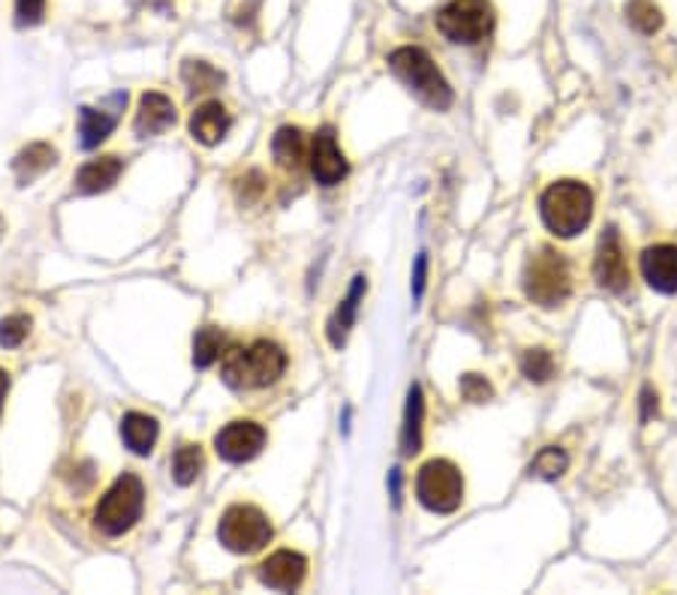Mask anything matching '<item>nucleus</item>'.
<instances>
[{
  "mask_svg": "<svg viewBox=\"0 0 677 595\" xmlns=\"http://www.w3.org/2000/svg\"><path fill=\"white\" fill-rule=\"evenodd\" d=\"M287 371V352L271 340H256L251 347H226L220 376L235 391H253L275 385Z\"/></svg>",
  "mask_w": 677,
  "mask_h": 595,
  "instance_id": "obj_1",
  "label": "nucleus"
},
{
  "mask_svg": "<svg viewBox=\"0 0 677 595\" xmlns=\"http://www.w3.org/2000/svg\"><path fill=\"white\" fill-rule=\"evenodd\" d=\"M540 211L557 238H576L593 217V193L581 181H557L542 193Z\"/></svg>",
  "mask_w": 677,
  "mask_h": 595,
  "instance_id": "obj_2",
  "label": "nucleus"
},
{
  "mask_svg": "<svg viewBox=\"0 0 677 595\" xmlns=\"http://www.w3.org/2000/svg\"><path fill=\"white\" fill-rule=\"evenodd\" d=\"M389 66L391 73L398 75L403 85L410 87L422 102H427L431 109H437V112L449 109L451 87L425 49H419V46H401V49H395L389 54Z\"/></svg>",
  "mask_w": 677,
  "mask_h": 595,
  "instance_id": "obj_3",
  "label": "nucleus"
},
{
  "mask_svg": "<svg viewBox=\"0 0 677 595\" xmlns=\"http://www.w3.org/2000/svg\"><path fill=\"white\" fill-rule=\"evenodd\" d=\"M524 295L545 311L560 307L572 295V268L564 253L554 247H540L524 268Z\"/></svg>",
  "mask_w": 677,
  "mask_h": 595,
  "instance_id": "obj_4",
  "label": "nucleus"
},
{
  "mask_svg": "<svg viewBox=\"0 0 677 595\" xmlns=\"http://www.w3.org/2000/svg\"><path fill=\"white\" fill-rule=\"evenodd\" d=\"M142 509H145V484H142L136 472H124V475L114 478L112 487L100 499L94 523H97V530L102 535L118 538V535L130 533L136 526Z\"/></svg>",
  "mask_w": 677,
  "mask_h": 595,
  "instance_id": "obj_5",
  "label": "nucleus"
},
{
  "mask_svg": "<svg viewBox=\"0 0 677 595\" xmlns=\"http://www.w3.org/2000/svg\"><path fill=\"white\" fill-rule=\"evenodd\" d=\"M415 496L434 514H451V511H458L461 502H464V478H461V470L451 460H427L425 466L419 470V478H415Z\"/></svg>",
  "mask_w": 677,
  "mask_h": 595,
  "instance_id": "obj_6",
  "label": "nucleus"
},
{
  "mask_svg": "<svg viewBox=\"0 0 677 595\" xmlns=\"http://www.w3.org/2000/svg\"><path fill=\"white\" fill-rule=\"evenodd\" d=\"M217 538L232 554H256L271 542V521L256 506H229L217 526Z\"/></svg>",
  "mask_w": 677,
  "mask_h": 595,
  "instance_id": "obj_7",
  "label": "nucleus"
},
{
  "mask_svg": "<svg viewBox=\"0 0 677 595\" xmlns=\"http://www.w3.org/2000/svg\"><path fill=\"white\" fill-rule=\"evenodd\" d=\"M437 31L461 46L482 42L494 31V7L488 0H451L437 13Z\"/></svg>",
  "mask_w": 677,
  "mask_h": 595,
  "instance_id": "obj_8",
  "label": "nucleus"
},
{
  "mask_svg": "<svg viewBox=\"0 0 677 595\" xmlns=\"http://www.w3.org/2000/svg\"><path fill=\"white\" fill-rule=\"evenodd\" d=\"M265 427L256 422H229L214 436L217 454L229 463H247L265 448Z\"/></svg>",
  "mask_w": 677,
  "mask_h": 595,
  "instance_id": "obj_9",
  "label": "nucleus"
},
{
  "mask_svg": "<svg viewBox=\"0 0 677 595\" xmlns=\"http://www.w3.org/2000/svg\"><path fill=\"white\" fill-rule=\"evenodd\" d=\"M350 172V162L343 157V150L338 148V136L331 126H323L314 136L311 145V174L316 178V184L335 186L340 184Z\"/></svg>",
  "mask_w": 677,
  "mask_h": 595,
  "instance_id": "obj_10",
  "label": "nucleus"
},
{
  "mask_svg": "<svg viewBox=\"0 0 677 595\" xmlns=\"http://www.w3.org/2000/svg\"><path fill=\"white\" fill-rule=\"evenodd\" d=\"M593 277L605 292H624L629 286V268L624 259V247H620V235L617 229H608L600 238L596 247V259H593Z\"/></svg>",
  "mask_w": 677,
  "mask_h": 595,
  "instance_id": "obj_11",
  "label": "nucleus"
},
{
  "mask_svg": "<svg viewBox=\"0 0 677 595\" xmlns=\"http://www.w3.org/2000/svg\"><path fill=\"white\" fill-rule=\"evenodd\" d=\"M304 578H307V559L295 550H277L259 566V581L271 590H280V593L299 590Z\"/></svg>",
  "mask_w": 677,
  "mask_h": 595,
  "instance_id": "obj_12",
  "label": "nucleus"
},
{
  "mask_svg": "<svg viewBox=\"0 0 677 595\" xmlns=\"http://www.w3.org/2000/svg\"><path fill=\"white\" fill-rule=\"evenodd\" d=\"M641 274L651 289L663 295L677 292V247L675 244H656L641 253Z\"/></svg>",
  "mask_w": 677,
  "mask_h": 595,
  "instance_id": "obj_13",
  "label": "nucleus"
},
{
  "mask_svg": "<svg viewBox=\"0 0 677 595\" xmlns=\"http://www.w3.org/2000/svg\"><path fill=\"white\" fill-rule=\"evenodd\" d=\"M176 102L166 97V94H157V90H148L138 99V112L136 121H133V130L136 136H160L169 126L176 124Z\"/></svg>",
  "mask_w": 677,
  "mask_h": 595,
  "instance_id": "obj_14",
  "label": "nucleus"
},
{
  "mask_svg": "<svg viewBox=\"0 0 677 595\" xmlns=\"http://www.w3.org/2000/svg\"><path fill=\"white\" fill-rule=\"evenodd\" d=\"M229 126H232V118L226 112L223 102H202L190 118V136L202 145H217L226 138Z\"/></svg>",
  "mask_w": 677,
  "mask_h": 595,
  "instance_id": "obj_15",
  "label": "nucleus"
},
{
  "mask_svg": "<svg viewBox=\"0 0 677 595\" xmlns=\"http://www.w3.org/2000/svg\"><path fill=\"white\" fill-rule=\"evenodd\" d=\"M367 292V280H364L362 274L359 277H352V286L347 298L340 301V307L335 311V316L328 319V343L335 349H340L347 343V335H350V328L355 325V313H359V301L364 298Z\"/></svg>",
  "mask_w": 677,
  "mask_h": 595,
  "instance_id": "obj_16",
  "label": "nucleus"
},
{
  "mask_svg": "<svg viewBox=\"0 0 677 595\" xmlns=\"http://www.w3.org/2000/svg\"><path fill=\"white\" fill-rule=\"evenodd\" d=\"M121 172H124V160L100 157V160H90L78 169L75 186H78V193H106V190H112L118 184Z\"/></svg>",
  "mask_w": 677,
  "mask_h": 595,
  "instance_id": "obj_17",
  "label": "nucleus"
},
{
  "mask_svg": "<svg viewBox=\"0 0 677 595\" xmlns=\"http://www.w3.org/2000/svg\"><path fill=\"white\" fill-rule=\"evenodd\" d=\"M121 436H124V446L133 451V454H150L154 446H157V436H160V424L154 422L150 415H142V412H126L121 418Z\"/></svg>",
  "mask_w": 677,
  "mask_h": 595,
  "instance_id": "obj_18",
  "label": "nucleus"
},
{
  "mask_svg": "<svg viewBox=\"0 0 677 595\" xmlns=\"http://www.w3.org/2000/svg\"><path fill=\"white\" fill-rule=\"evenodd\" d=\"M58 162V150L46 145V142H34V145H27L19 157L13 160V172L19 178V184L27 186L37 181L39 174H46Z\"/></svg>",
  "mask_w": 677,
  "mask_h": 595,
  "instance_id": "obj_19",
  "label": "nucleus"
},
{
  "mask_svg": "<svg viewBox=\"0 0 677 595\" xmlns=\"http://www.w3.org/2000/svg\"><path fill=\"white\" fill-rule=\"evenodd\" d=\"M118 118L109 112H100V109H90V106H82L78 109V136H82V148H97L100 142L112 136Z\"/></svg>",
  "mask_w": 677,
  "mask_h": 595,
  "instance_id": "obj_20",
  "label": "nucleus"
},
{
  "mask_svg": "<svg viewBox=\"0 0 677 595\" xmlns=\"http://www.w3.org/2000/svg\"><path fill=\"white\" fill-rule=\"evenodd\" d=\"M422 418H425V397H422V388L413 385L410 397H407V415H403L401 430L403 454H415L422 448Z\"/></svg>",
  "mask_w": 677,
  "mask_h": 595,
  "instance_id": "obj_21",
  "label": "nucleus"
},
{
  "mask_svg": "<svg viewBox=\"0 0 677 595\" xmlns=\"http://www.w3.org/2000/svg\"><path fill=\"white\" fill-rule=\"evenodd\" d=\"M271 150H275V160L283 169H299L304 160V136H301L299 126H280L271 138Z\"/></svg>",
  "mask_w": 677,
  "mask_h": 595,
  "instance_id": "obj_22",
  "label": "nucleus"
},
{
  "mask_svg": "<svg viewBox=\"0 0 677 595\" xmlns=\"http://www.w3.org/2000/svg\"><path fill=\"white\" fill-rule=\"evenodd\" d=\"M226 335L220 331V328H202V331H196V337H193V364L196 367H211L214 361H220L223 359V352H226Z\"/></svg>",
  "mask_w": 677,
  "mask_h": 595,
  "instance_id": "obj_23",
  "label": "nucleus"
},
{
  "mask_svg": "<svg viewBox=\"0 0 677 595\" xmlns=\"http://www.w3.org/2000/svg\"><path fill=\"white\" fill-rule=\"evenodd\" d=\"M202 470H205V454H202L200 446L184 442V446L178 448L176 458H172V478H176L181 487H188V484L196 482Z\"/></svg>",
  "mask_w": 677,
  "mask_h": 595,
  "instance_id": "obj_24",
  "label": "nucleus"
},
{
  "mask_svg": "<svg viewBox=\"0 0 677 595\" xmlns=\"http://www.w3.org/2000/svg\"><path fill=\"white\" fill-rule=\"evenodd\" d=\"M627 19L629 25L636 27L639 34H644V37H651V34H656L663 27V10L653 0H629Z\"/></svg>",
  "mask_w": 677,
  "mask_h": 595,
  "instance_id": "obj_25",
  "label": "nucleus"
},
{
  "mask_svg": "<svg viewBox=\"0 0 677 595\" xmlns=\"http://www.w3.org/2000/svg\"><path fill=\"white\" fill-rule=\"evenodd\" d=\"M566 470H569V454H566L564 448H557V446L542 448L540 454H536V460L530 463V475L545 478V482L560 478Z\"/></svg>",
  "mask_w": 677,
  "mask_h": 595,
  "instance_id": "obj_26",
  "label": "nucleus"
},
{
  "mask_svg": "<svg viewBox=\"0 0 677 595\" xmlns=\"http://www.w3.org/2000/svg\"><path fill=\"white\" fill-rule=\"evenodd\" d=\"M557 371V364H554V355L548 349H527L524 359H521V373H524L530 382H548Z\"/></svg>",
  "mask_w": 677,
  "mask_h": 595,
  "instance_id": "obj_27",
  "label": "nucleus"
},
{
  "mask_svg": "<svg viewBox=\"0 0 677 595\" xmlns=\"http://www.w3.org/2000/svg\"><path fill=\"white\" fill-rule=\"evenodd\" d=\"M181 75H184L190 90H214L217 85H223V73H217L211 63L205 61H184Z\"/></svg>",
  "mask_w": 677,
  "mask_h": 595,
  "instance_id": "obj_28",
  "label": "nucleus"
},
{
  "mask_svg": "<svg viewBox=\"0 0 677 595\" xmlns=\"http://www.w3.org/2000/svg\"><path fill=\"white\" fill-rule=\"evenodd\" d=\"M27 335H31V316L25 313H13V316L0 319V347L3 349L22 347Z\"/></svg>",
  "mask_w": 677,
  "mask_h": 595,
  "instance_id": "obj_29",
  "label": "nucleus"
},
{
  "mask_svg": "<svg viewBox=\"0 0 677 595\" xmlns=\"http://www.w3.org/2000/svg\"><path fill=\"white\" fill-rule=\"evenodd\" d=\"M461 394H464V400H470V403H485V400L494 397V388H491L485 376L467 373V376H461Z\"/></svg>",
  "mask_w": 677,
  "mask_h": 595,
  "instance_id": "obj_30",
  "label": "nucleus"
},
{
  "mask_svg": "<svg viewBox=\"0 0 677 595\" xmlns=\"http://www.w3.org/2000/svg\"><path fill=\"white\" fill-rule=\"evenodd\" d=\"M46 15V0H15V22L22 27H34Z\"/></svg>",
  "mask_w": 677,
  "mask_h": 595,
  "instance_id": "obj_31",
  "label": "nucleus"
},
{
  "mask_svg": "<svg viewBox=\"0 0 677 595\" xmlns=\"http://www.w3.org/2000/svg\"><path fill=\"white\" fill-rule=\"evenodd\" d=\"M425 277H427V256L422 253L419 259H415V277H413V295L422 298L425 292Z\"/></svg>",
  "mask_w": 677,
  "mask_h": 595,
  "instance_id": "obj_32",
  "label": "nucleus"
},
{
  "mask_svg": "<svg viewBox=\"0 0 677 595\" xmlns=\"http://www.w3.org/2000/svg\"><path fill=\"white\" fill-rule=\"evenodd\" d=\"M7 391H10V373L0 371V412H3V400H7Z\"/></svg>",
  "mask_w": 677,
  "mask_h": 595,
  "instance_id": "obj_33",
  "label": "nucleus"
},
{
  "mask_svg": "<svg viewBox=\"0 0 677 595\" xmlns=\"http://www.w3.org/2000/svg\"><path fill=\"white\" fill-rule=\"evenodd\" d=\"M0 235H3V220H0Z\"/></svg>",
  "mask_w": 677,
  "mask_h": 595,
  "instance_id": "obj_34",
  "label": "nucleus"
}]
</instances>
